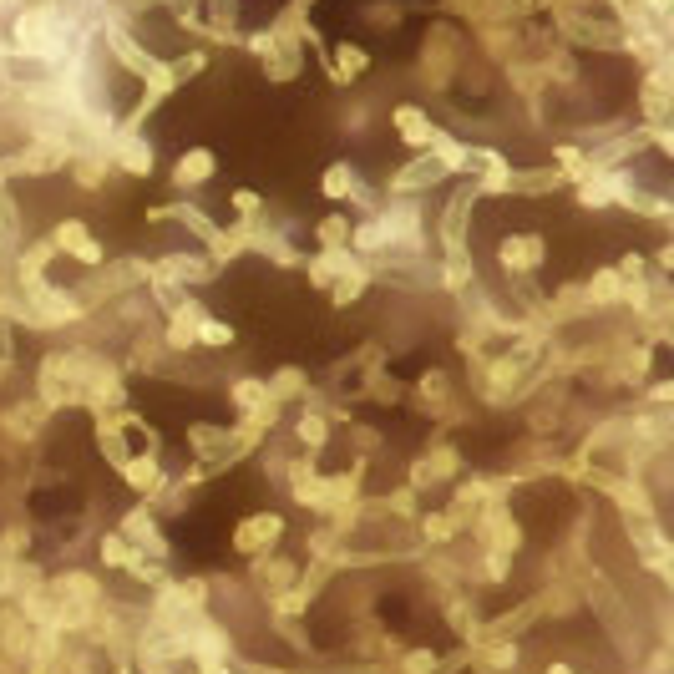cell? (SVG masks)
Instances as JSON below:
<instances>
[{
	"mask_svg": "<svg viewBox=\"0 0 674 674\" xmlns=\"http://www.w3.org/2000/svg\"><path fill=\"white\" fill-rule=\"evenodd\" d=\"M284 512H249L239 528L229 533V548H234V558H244V563H254V558H264V553H274L279 543H284Z\"/></svg>",
	"mask_w": 674,
	"mask_h": 674,
	"instance_id": "cell-1",
	"label": "cell"
},
{
	"mask_svg": "<svg viewBox=\"0 0 674 674\" xmlns=\"http://www.w3.org/2000/svg\"><path fill=\"white\" fill-rule=\"evenodd\" d=\"M543 259H548V239H543V234H517V229H512V234L497 244V264H502L507 274H517V279L538 274Z\"/></svg>",
	"mask_w": 674,
	"mask_h": 674,
	"instance_id": "cell-2",
	"label": "cell"
},
{
	"mask_svg": "<svg viewBox=\"0 0 674 674\" xmlns=\"http://www.w3.org/2000/svg\"><path fill=\"white\" fill-rule=\"evenodd\" d=\"M213 173H218V158L208 153V147H188V153L173 163V188L178 193H198Z\"/></svg>",
	"mask_w": 674,
	"mask_h": 674,
	"instance_id": "cell-3",
	"label": "cell"
},
{
	"mask_svg": "<svg viewBox=\"0 0 674 674\" xmlns=\"http://www.w3.org/2000/svg\"><path fill=\"white\" fill-rule=\"evenodd\" d=\"M330 441H335V431H330V416H320V411H299V416H294V446H299V452L320 457Z\"/></svg>",
	"mask_w": 674,
	"mask_h": 674,
	"instance_id": "cell-4",
	"label": "cell"
},
{
	"mask_svg": "<svg viewBox=\"0 0 674 674\" xmlns=\"http://www.w3.org/2000/svg\"><path fill=\"white\" fill-rule=\"evenodd\" d=\"M97 558H102V568H107V573H127V563L137 558V548L112 528V533H102V538H97Z\"/></svg>",
	"mask_w": 674,
	"mask_h": 674,
	"instance_id": "cell-5",
	"label": "cell"
},
{
	"mask_svg": "<svg viewBox=\"0 0 674 674\" xmlns=\"http://www.w3.org/2000/svg\"><path fill=\"white\" fill-rule=\"evenodd\" d=\"M365 66H370V56H365L360 46H335V77H340V82L365 77Z\"/></svg>",
	"mask_w": 674,
	"mask_h": 674,
	"instance_id": "cell-6",
	"label": "cell"
},
{
	"mask_svg": "<svg viewBox=\"0 0 674 674\" xmlns=\"http://www.w3.org/2000/svg\"><path fill=\"white\" fill-rule=\"evenodd\" d=\"M193 674H244V664H239V654H234V659H213V664H193Z\"/></svg>",
	"mask_w": 674,
	"mask_h": 674,
	"instance_id": "cell-7",
	"label": "cell"
},
{
	"mask_svg": "<svg viewBox=\"0 0 674 674\" xmlns=\"http://www.w3.org/2000/svg\"><path fill=\"white\" fill-rule=\"evenodd\" d=\"M543 674H578V669H573L568 659H548V664H543Z\"/></svg>",
	"mask_w": 674,
	"mask_h": 674,
	"instance_id": "cell-8",
	"label": "cell"
},
{
	"mask_svg": "<svg viewBox=\"0 0 674 674\" xmlns=\"http://www.w3.org/2000/svg\"><path fill=\"white\" fill-rule=\"evenodd\" d=\"M117 674H132V669H127V664H117Z\"/></svg>",
	"mask_w": 674,
	"mask_h": 674,
	"instance_id": "cell-9",
	"label": "cell"
}]
</instances>
